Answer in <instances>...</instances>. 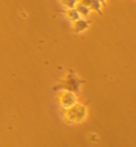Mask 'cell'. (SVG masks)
<instances>
[{
    "label": "cell",
    "instance_id": "cell-1",
    "mask_svg": "<svg viewBox=\"0 0 136 147\" xmlns=\"http://www.w3.org/2000/svg\"><path fill=\"white\" fill-rule=\"evenodd\" d=\"M83 83H85L83 79L78 78L77 74L73 70H70L66 74V76L64 78V79H61L56 86L53 87V89H54V91H59V89H62V91H70L77 95V93L81 92V87H82Z\"/></svg>",
    "mask_w": 136,
    "mask_h": 147
},
{
    "label": "cell",
    "instance_id": "cell-2",
    "mask_svg": "<svg viewBox=\"0 0 136 147\" xmlns=\"http://www.w3.org/2000/svg\"><path fill=\"white\" fill-rule=\"evenodd\" d=\"M62 117L68 125H74V123L83 122L87 117V108L82 104H77L75 102L73 107L64 109L62 112Z\"/></svg>",
    "mask_w": 136,
    "mask_h": 147
},
{
    "label": "cell",
    "instance_id": "cell-3",
    "mask_svg": "<svg viewBox=\"0 0 136 147\" xmlns=\"http://www.w3.org/2000/svg\"><path fill=\"white\" fill-rule=\"evenodd\" d=\"M59 102H61V107L64 109H68L77 102V96L70 91H62L59 93Z\"/></svg>",
    "mask_w": 136,
    "mask_h": 147
},
{
    "label": "cell",
    "instance_id": "cell-4",
    "mask_svg": "<svg viewBox=\"0 0 136 147\" xmlns=\"http://www.w3.org/2000/svg\"><path fill=\"white\" fill-rule=\"evenodd\" d=\"M90 26H91V22H90L87 18H79V20L74 21V26H73V30H74V33L79 34V33H82V32L87 30Z\"/></svg>",
    "mask_w": 136,
    "mask_h": 147
},
{
    "label": "cell",
    "instance_id": "cell-5",
    "mask_svg": "<svg viewBox=\"0 0 136 147\" xmlns=\"http://www.w3.org/2000/svg\"><path fill=\"white\" fill-rule=\"evenodd\" d=\"M62 13H65L66 17L69 18V21H73V22L81 18V15L78 13V11L75 8H68L66 11H62Z\"/></svg>",
    "mask_w": 136,
    "mask_h": 147
},
{
    "label": "cell",
    "instance_id": "cell-6",
    "mask_svg": "<svg viewBox=\"0 0 136 147\" xmlns=\"http://www.w3.org/2000/svg\"><path fill=\"white\" fill-rule=\"evenodd\" d=\"M75 9H77L78 13H79L81 16H83V17H87V16L90 15V8L89 7H86V5H83L82 3H77Z\"/></svg>",
    "mask_w": 136,
    "mask_h": 147
},
{
    "label": "cell",
    "instance_id": "cell-7",
    "mask_svg": "<svg viewBox=\"0 0 136 147\" xmlns=\"http://www.w3.org/2000/svg\"><path fill=\"white\" fill-rule=\"evenodd\" d=\"M90 9L95 11L98 15H103V12H102L103 4L100 3V1H98V0H93V3H91V5H90Z\"/></svg>",
    "mask_w": 136,
    "mask_h": 147
},
{
    "label": "cell",
    "instance_id": "cell-8",
    "mask_svg": "<svg viewBox=\"0 0 136 147\" xmlns=\"http://www.w3.org/2000/svg\"><path fill=\"white\" fill-rule=\"evenodd\" d=\"M61 3L66 7V8H75L78 0H61Z\"/></svg>",
    "mask_w": 136,
    "mask_h": 147
},
{
    "label": "cell",
    "instance_id": "cell-9",
    "mask_svg": "<svg viewBox=\"0 0 136 147\" xmlns=\"http://www.w3.org/2000/svg\"><path fill=\"white\" fill-rule=\"evenodd\" d=\"M79 3H82L83 5H86V7H89L90 8V5H91V3H93V0H81Z\"/></svg>",
    "mask_w": 136,
    "mask_h": 147
},
{
    "label": "cell",
    "instance_id": "cell-10",
    "mask_svg": "<svg viewBox=\"0 0 136 147\" xmlns=\"http://www.w3.org/2000/svg\"><path fill=\"white\" fill-rule=\"evenodd\" d=\"M98 1H100V3H102L103 5H106V0H98Z\"/></svg>",
    "mask_w": 136,
    "mask_h": 147
}]
</instances>
